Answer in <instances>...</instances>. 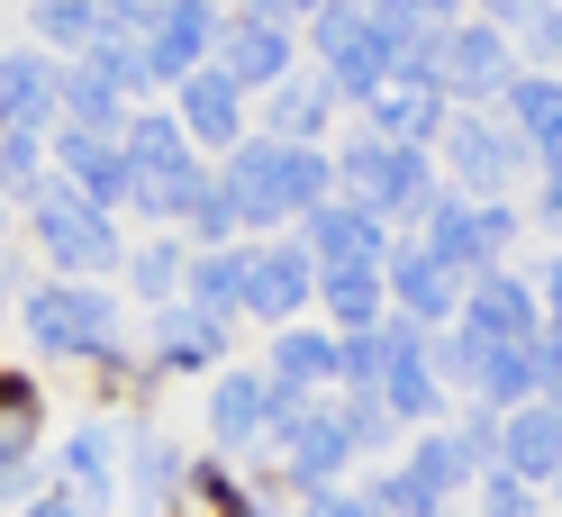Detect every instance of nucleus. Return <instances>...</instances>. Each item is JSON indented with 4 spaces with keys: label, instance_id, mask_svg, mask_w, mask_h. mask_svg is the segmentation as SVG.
<instances>
[{
    "label": "nucleus",
    "instance_id": "1",
    "mask_svg": "<svg viewBox=\"0 0 562 517\" xmlns=\"http://www.w3.org/2000/svg\"><path fill=\"white\" fill-rule=\"evenodd\" d=\"M19 345L37 363H74V372H91V363H110V355H127V308H119V291L110 282H27L19 291Z\"/></svg>",
    "mask_w": 562,
    "mask_h": 517
},
{
    "label": "nucleus",
    "instance_id": "2",
    "mask_svg": "<svg viewBox=\"0 0 562 517\" xmlns=\"http://www.w3.org/2000/svg\"><path fill=\"white\" fill-rule=\"evenodd\" d=\"M19 227H27V246L46 255L55 282H119V263H127L119 218H110V210H91L82 191H64L55 172L19 200Z\"/></svg>",
    "mask_w": 562,
    "mask_h": 517
},
{
    "label": "nucleus",
    "instance_id": "3",
    "mask_svg": "<svg viewBox=\"0 0 562 517\" xmlns=\"http://www.w3.org/2000/svg\"><path fill=\"white\" fill-rule=\"evenodd\" d=\"M336 191L355 200V210H372V218H427L445 200L436 164L417 146H381V136H355V146L336 155Z\"/></svg>",
    "mask_w": 562,
    "mask_h": 517
},
{
    "label": "nucleus",
    "instance_id": "4",
    "mask_svg": "<svg viewBox=\"0 0 562 517\" xmlns=\"http://www.w3.org/2000/svg\"><path fill=\"white\" fill-rule=\"evenodd\" d=\"M308 46H318V74H327V91L336 100H363L400 74V46H391V27H381L372 10H355V0H327L318 19H308Z\"/></svg>",
    "mask_w": 562,
    "mask_h": 517
},
{
    "label": "nucleus",
    "instance_id": "5",
    "mask_svg": "<svg viewBox=\"0 0 562 517\" xmlns=\"http://www.w3.org/2000/svg\"><path fill=\"white\" fill-rule=\"evenodd\" d=\"M417 246H427L453 282H481V272H508V246H517V210L508 200H436L417 218Z\"/></svg>",
    "mask_w": 562,
    "mask_h": 517
},
{
    "label": "nucleus",
    "instance_id": "6",
    "mask_svg": "<svg viewBox=\"0 0 562 517\" xmlns=\"http://www.w3.org/2000/svg\"><path fill=\"white\" fill-rule=\"evenodd\" d=\"M272 454H281V472L300 481V491H327V481L355 463V436H345V418L336 408H308V400H291L281 391V408H272Z\"/></svg>",
    "mask_w": 562,
    "mask_h": 517
},
{
    "label": "nucleus",
    "instance_id": "7",
    "mask_svg": "<svg viewBox=\"0 0 562 517\" xmlns=\"http://www.w3.org/2000/svg\"><path fill=\"white\" fill-rule=\"evenodd\" d=\"M218 0H146V27H136V55H146V82H191L209 46H218Z\"/></svg>",
    "mask_w": 562,
    "mask_h": 517
},
{
    "label": "nucleus",
    "instance_id": "8",
    "mask_svg": "<svg viewBox=\"0 0 562 517\" xmlns=\"http://www.w3.org/2000/svg\"><path fill=\"white\" fill-rule=\"evenodd\" d=\"M46 491H64L82 517H100L119 499V427L110 418H82L46 445Z\"/></svg>",
    "mask_w": 562,
    "mask_h": 517
},
{
    "label": "nucleus",
    "instance_id": "9",
    "mask_svg": "<svg viewBox=\"0 0 562 517\" xmlns=\"http://www.w3.org/2000/svg\"><path fill=\"white\" fill-rule=\"evenodd\" d=\"M46 172L64 191H82L91 210H127V146H119V127H55L46 136Z\"/></svg>",
    "mask_w": 562,
    "mask_h": 517
},
{
    "label": "nucleus",
    "instance_id": "10",
    "mask_svg": "<svg viewBox=\"0 0 562 517\" xmlns=\"http://www.w3.org/2000/svg\"><path fill=\"white\" fill-rule=\"evenodd\" d=\"M508 82H517V46L499 37V27H481V19L445 27V55H436V91L445 100L481 110V100H508Z\"/></svg>",
    "mask_w": 562,
    "mask_h": 517
},
{
    "label": "nucleus",
    "instance_id": "11",
    "mask_svg": "<svg viewBox=\"0 0 562 517\" xmlns=\"http://www.w3.org/2000/svg\"><path fill=\"white\" fill-rule=\"evenodd\" d=\"M119 491L136 499V517H172V499L191 491V454L155 418H127L119 427Z\"/></svg>",
    "mask_w": 562,
    "mask_h": 517
},
{
    "label": "nucleus",
    "instance_id": "12",
    "mask_svg": "<svg viewBox=\"0 0 562 517\" xmlns=\"http://www.w3.org/2000/svg\"><path fill=\"white\" fill-rule=\"evenodd\" d=\"M209 74H227L245 100H255V91H272V82L300 74V37H291V27L245 19V10H227V19H218V46H209Z\"/></svg>",
    "mask_w": 562,
    "mask_h": 517
},
{
    "label": "nucleus",
    "instance_id": "13",
    "mask_svg": "<svg viewBox=\"0 0 562 517\" xmlns=\"http://www.w3.org/2000/svg\"><path fill=\"white\" fill-rule=\"evenodd\" d=\"M363 136H381V146H417V155H427L436 136H445V91H436V74H408V64H400V74L363 100Z\"/></svg>",
    "mask_w": 562,
    "mask_h": 517
},
{
    "label": "nucleus",
    "instance_id": "14",
    "mask_svg": "<svg viewBox=\"0 0 562 517\" xmlns=\"http://www.w3.org/2000/svg\"><path fill=\"white\" fill-rule=\"evenodd\" d=\"M272 408H281V391L263 382L255 363H227L218 382H209V445H218V454H245V445H263L272 436Z\"/></svg>",
    "mask_w": 562,
    "mask_h": 517
},
{
    "label": "nucleus",
    "instance_id": "15",
    "mask_svg": "<svg viewBox=\"0 0 562 517\" xmlns=\"http://www.w3.org/2000/svg\"><path fill=\"white\" fill-rule=\"evenodd\" d=\"M381 282H391V318H408V327H453V318H463V282H453L417 236L381 263Z\"/></svg>",
    "mask_w": 562,
    "mask_h": 517
},
{
    "label": "nucleus",
    "instance_id": "16",
    "mask_svg": "<svg viewBox=\"0 0 562 517\" xmlns=\"http://www.w3.org/2000/svg\"><path fill=\"white\" fill-rule=\"evenodd\" d=\"M445 172L463 182L472 200H508V182H517V136L508 127H490V119H445Z\"/></svg>",
    "mask_w": 562,
    "mask_h": 517
},
{
    "label": "nucleus",
    "instance_id": "17",
    "mask_svg": "<svg viewBox=\"0 0 562 517\" xmlns=\"http://www.w3.org/2000/svg\"><path fill=\"white\" fill-rule=\"evenodd\" d=\"M146 363L155 382H172V372H218L227 363V318H200V308H146Z\"/></svg>",
    "mask_w": 562,
    "mask_h": 517
},
{
    "label": "nucleus",
    "instance_id": "18",
    "mask_svg": "<svg viewBox=\"0 0 562 517\" xmlns=\"http://www.w3.org/2000/svg\"><path fill=\"white\" fill-rule=\"evenodd\" d=\"M172 119H182V136H191L200 155H236L245 136H255V127H245V91L227 74H209V64H200L191 82H172Z\"/></svg>",
    "mask_w": 562,
    "mask_h": 517
},
{
    "label": "nucleus",
    "instance_id": "19",
    "mask_svg": "<svg viewBox=\"0 0 562 517\" xmlns=\"http://www.w3.org/2000/svg\"><path fill=\"white\" fill-rule=\"evenodd\" d=\"M453 327L481 336V345H536L544 308H536V291H526L517 272H481V282H463V318Z\"/></svg>",
    "mask_w": 562,
    "mask_h": 517
},
{
    "label": "nucleus",
    "instance_id": "20",
    "mask_svg": "<svg viewBox=\"0 0 562 517\" xmlns=\"http://www.w3.org/2000/svg\"><path fill=\"white\" fill-rule=\"evenodd\" d=\"M318 300V263L308 246H255V272H245V318H272V327H300V308Z\"/></svg>",
    "mask_w": 562,
    "mask_h": 517
},
{
    "label": "nucleus",
    "instance_id": "21",
    "mask_svg": "<svg viewBox=\"0 0 562 517\" xmlns=\"http://www.w3.org/2000/svg\"><path fill=\"white\" fill-rule=\"evenodd\" d=\"M300 246H308V263H318V272H336V263H391V227L336 191L327 210L300 218Z\"/></svg>",
    "mask_w": 562,
    "mask_h": 517
},
{
    "label": "nucleus",
    "instance_id": "22",
    "mask_svg": "<svg viewBox=\"0 0 562 517\" xmlns=\"http://www.w3.org/2000/svg\"><path fill=\"white\" fill-rule=\"evenodd\" d=\"M0 127H27V136H55V55L37 46H0Z\"/></svg>",
    "mask_w": 562,
    "mask_h": 517
},
{
    "label": "nucleus",
    "instance_id": "23",
    "mask_svg": "<svg viewBox=\"0 0 562 517\" xmlns=\"http://www.w3.org/2000/svg\"><path fill=\"white\" fill-rule=\"evenodd\" d=\"M490 472H517L526 491L553 481L562 472V408H544V400L508 408V418H499V463H490Z\"/></svg>",
    "mask_w": 562,
    "mask_h": 517
},
{
    "label": "nucleus",
    "instance_id": "24",
    "mask_svg": "<svg viewBox=\"0 0 562 517\" xmlns=\"http://www.w3.org/2000/svg\"><path fill=\"white\" fill-rule=\"evenodd\" d=\"M27 46L55 64L110 46V0H27Z\"/></svg>",
    "mask_w": 562,
    "mask_h": 517
},
{
    "label": "nucleus",
    "instance_id": "25",
    "mask_svg": "<svg viewBox=\"0 0 562 517\" xmlns=\"http://www.w3.org/2000/svg\"><path fill=\"white\" fill-rule=\"evenodd\" d=\"M245 272H255V246H191V272H182V308L200 318H227L245 308Z\"/></svg>",
    "mask_w": 562,
    "mask_h": 517
},
{
    "label": "nucleus",
    "instance_id": "26",
    "mask_svg": "<svg viewBox=\"0 0 562 517\" xmlns=\"http://www.w3.org/2000/svg\"><path fill=\"white\" fill-rule=\"evenodd\" d=\"M327 119H336L327 74H291V82H272V91H263V136H281V146H318Z\"/></svg>",
    "mask_w": 562,
    "mask_h": 517
},
{
    "label": "nucleus",
    "instance_id": "27",
    "mask_svg": "<svg viewBox=\"0 0 562 517\" xmlns=\"http://www.w3.org/2000/svg\"><path fill=\"white\" fill-rule=\"evenodd\" d=\"M263 382H272V391H291V400L327 391V382H336V336H327V327H281V336H272Z\"/></svg>",
    "mask_w": 562,
    "mask_h": 517
},
{
    "label": "nucleus",
    "instance_id": "28",
    "mask_svg": "<svg viewBox=\"0 0 562 517\" xmlns=\"http://www.w3.org/2000/svg\"><path fill=\"white\" fill-rule=\"evenodd\" d=\"M318 308L345 336H363L391 318V282H381V263H336V272H318Z\"/></svg>",
    "mask_w": 562,
    "mask_h": 517
},
{
    "label": "nucleus",
    "instance_id": "29",
    "mask_svg": "<svg viewBox=\"0 0 562 517\" xmlns=\"http://www.w3.org/2000/svg\"><path fill=\"white\" fill-rule=\"evenodd\" d=\"M182 272H191V236H172V227H155L146 246H127V263H119V282L146 300V308H172L182 300Z\"/></svg>",
    "mask_w": 562,
    "mask_h": 517
},
{
    "label": "nucleus",
    "instance_id": "30",
    "mask_svg": "<svg viewBox=\"0 0 562 517\" xmlns=\"http://www.w3.org/2000/svg\"><path fill=\"white\" fill-rule=\"evenodd\" d=\"M499 110H508V136H526L536 155L562 146V74H517Z\"/></svg>",
    "mask_w": 562,
    "mask_h": 517
},
{
    "label": "nucleus",
    "instance_id": "31",
    "mask_svg": "<svg viewBox=\"0 0 562 517\" xmlns=\"http://www.w3.org/2000/svg\"><path fill=\"white\" fill-rule=\"evenodd\" d=\"M472 400L490 408V418H508V408L536 400V345H481V382Z\"/></svg>",
    "mask_w": 562,
    "mask_h": 517
},
{
    "label": "nucleus",
    "instance_id": "32",
    "mask_svg": "<svg viewBox=\"0 0 562 517\" xmlns=\"http://www.w3.org/2000/svg\"><path fill=\"white\" fill-rule=\"evenodd\" d=\"M0 436L10 445H46V382L27 363L0 355Z\"/></svg>",
    "mask_w": 562,
    "mask_h": 517
},
{
    "label": "nucleus",
    "instance_id": "33",
    "mask_svg": "<svg viewBox=\"0 0 562 517\" xmlns=\"http://www.w3.org/2000/svg\"><path fill=\"white\" fill-rule=\"evenodd\" d=\"M37 182H46V136H27V127H0V200L19 210V200L37 191Z\"/></svg>",
    "mask_w": 562,
    "mask_h": 517
},
{
    "label": "nucleus",
    "instance_id": "34",
    "mask_svg": "<svg viewBox=\"0 0 562 517\" xmlns=\"http://www.w3.org/2000/svg\"><path fill=\"white\" fill-rule=\"evenodd\" d=\"M182 499H200V517H263V499L245 491L227 463H191V491Z\"/></svg>",
    "mask_w": 562,
    "mask_h": 517
},
{
    "label": "nucleus",
    "instance_id": "35",
    "mask_svg": "<svg viewBox=\"0 0 562 517\" xmlns=\"http://www.w3.org/2000/svg\"><path fill=\"white\" fill-rule=\"evenodd\" d=\"M82 382H91L100 408H127V400H155V363L146 355H110V363H91Z\"/></svg>",
    "mask_w": 562,
    "mask_h": 517
},
{
    "label": "nucleus",
    "instance_id": "36",
    "mask_svg": "<svg viewBox=\"0 0 562 517\" xmlns=\"http://www.w3.org/2000/svg\"><path fill=\"white\" fill-rule=\"evenodd\" d=\"M372 517H445V499L400 463V472H381V481H372Z\"/></svg>",
    "mask_w": 562,
    "mask_h": 517
},
{
    "label": "nucleus",
    "instance_id": "37",
    "mask_svg": "<svg viewBox=\"0 0 562 517\" xmlns=\"http://www.w3.org/2000/svg\"><path fill=\"white\" fill-rule=\"evenodd\" d=\"M481 517H536V491L517 472H481Z\"/></svg>",
    "mask_w": 562,
    "mask_h": 517
},
{
    "label": "nucleus",
    "instance_id": "38",
    "mask_svg": "<svg viewBox=\"0 0 562 517\" xmlns=\"http://www.w3.org/2000/svg\"><path fill=\"white\" fill-rule=\"evenodd\" d=\"M517 37H526V55H536V64H562V10H544V0H536V10L517 19Z\"/></svg>",
    "mask_w": 562,
    "mask_h": 517
},
{
    "label": "nucleus",
    "instance_id": "39",
    "mask_svg": "<svg viewBox=\"0 0 562 517\" xmlns=\"http://www.w3.org/2000/svg\"><path fill=\"white\" fill-rule=\"evenodd\" d=\"M300 517H372V499H363V491H336V481H327V491H308V499H300Z\"/></svg>",
    "mask_w": 562,
    "mask_h": 517
},
{
    "label": "nucleus",
    "instance_id": "40",
    "mask_svg": "<svg viewBox=\"0 0 562 517\" xmlns=\"http://www.w3.org/2000/svg\"><path fill=\"white\" fill-rule=\"evenodd\" d=\"M245 19H263V27H291V19H318L327 0H236Z\"/></svg>",
    "mask_w": 562,
    "mask_h": 517
},
{
    "label": "nucleus",
    "instance_id": "41",
    "mask_svg": "<svg viewBox=\"0 0 562 517\" xmlns=\"http://www.w3.org/2000/svg\"><path fill=\"white\" fill-rule=\"evenodd\" d=\"M536 308H544V336H553V345H562V263H553V272H544V291H536Z\"/></svg>",
    "mask_w": 562,
    "mask_h": 517
},
{
    "label": "nucleus",
    "instance_id": "42",
    "mask_svg": "<svg viewBox=\"0 0 562 517\" xmlns=\"http://www.w3.org/2000/svg\"><path fill=\"white\" fill-rule=\"evenodd\" d=\"M526 10H536V0H481V27H499V37H508V27H517Z\"/></svg>",
    "mask_w": 562,
    "mask_h": 517
},
{
    "label": "nucleus",
    "instance_id": "43",
    "mask_svg": "<svg viewBox=\"0 0 562 517\" xmlns=\"http://www.w3.org/2000/svg\"><path fill=\"white\" fill-rule=\"evenodd\" d=\"M19 517H82V508H74V499H64V491H37V499H27Z\"/></svg>",
    "mask_w": 562,
    "mask_h": 517
},
{
    "label": "nucleus",
    "instance_id": "44",
    "mask_svg": "<svg viewBox=\"0 0 562 517\" xmlns=\"http://www.w3.org/2000/svg\"><path fill=\"white\" fill-rule=\"evenodd\" d=\"M0 282H10V200H0Z\"/></svg>",
    "mask_w": 562,
    "mask_h": 517
},
{
    "label": "nucleus",
    "instance_id": "45",
    "mask_svg": "<svg viewBox=\"0 0 562 517\" xmlns=\"http://www.w3.org/2000/svg\"><path fill=\"white\" fill-rule=\"evenodd\" d=\"M544 191H562V146H544Z\"/></svg>",
    "mask_w": 562,
    "mask_h": 517
},
{
    "label": "nucleus",
    "instance_id": "46",
    "mask_svg": "<svg viewBox=\"0 0 562 517\" xmlns=\"http://www.w3.org/2000/svg\"><path fill=\"white\" fill-rule=\"evenodd\" d=\"M544 227H562V191H544Z\"/></svg>",
    "mask_w": 562,
    "mask_h": 517
},
{
    "label": "nucleus",
    "instance_id": "47",
    "mask_svg": "<svg viewBox=\"0 0 562 517\" xmlns=\"http://www.w3.org/2000/svg\"><path fill=\"white\" fill-rule=\"evenodd\" d=\"M0 46H10V37H0Z\"/></svg>",
    "mask_w": 562,
    "mask_h": 517
},
{
    "label": "nucleus",
    "instance_id": "48",
    "mask_svg": "<svg viewBox=\"0 0 562 517\" xmlns=\"http://www.w3.org/2000/svg\"><path fill=\"white\" fill-rule=\"evenodd\" d=\"M553 481H562V472H553Z\"/></svg>",
    "mask_w": 562,
    "mask_h": 517
}]
</instances>
